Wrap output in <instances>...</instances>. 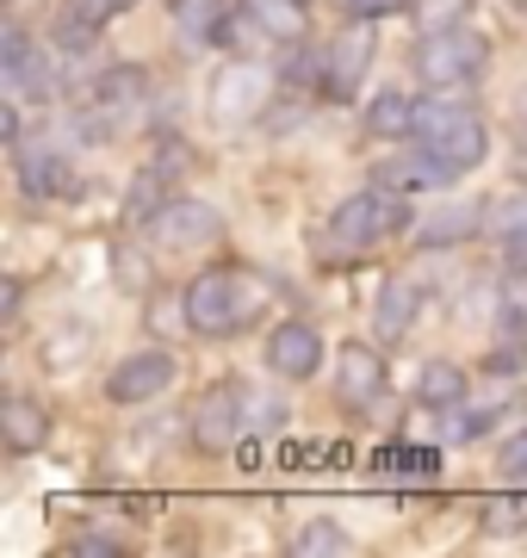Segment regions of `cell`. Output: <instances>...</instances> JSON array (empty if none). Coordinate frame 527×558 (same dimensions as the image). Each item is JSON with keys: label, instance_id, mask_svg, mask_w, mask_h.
I'll list each match as a JSON object with an SVG mask.
<instances>
[{"label": "cell", "instance_id": "obj_1", "mask_svg": "<svg viewBox=\"0 0 527 558\" xmlns=\"http://www.w3.org/2000/svg\"><path fill=\"white\" fill-rule=\"evenodd\" d=\"M416 143L434 149V156H441L446 168H459V174L490 156L485 119H478L471 106H453V100H422L416 106Z\"/></svg>", "mask_w": 527, "mask_h": 558}, {"label": "cell", "instance_id": "obj_2", "mask_svg": "<svg viewBox=\"0 0 527 558\" xmlns=\"http://www.w3.org/2000/svg\"><path fill=\"white\" fill-rule=\"evenodd\" d=\"M485 62H490V44L478 38V32H466V25L428 32V38L416 44V75H422L428 87H466V81L485 75Z\"/></svg>", "mask_w": 527, "mask_h": 558}, {"label": "cell", "instance_id": "obj_3", "mask_svg": "<svg viewBox=\"0 0 527 558\" xmlns=\"http://www.w3.org/2000/svg\"><path fill=\"white\" fill-rule=\"evenodd\" d=\"M409 205L404 193L391 199V186H372V193H354V199L335 205V218H329V230H335V242L342 248H372V242L397 236V230H409Z\"/></svg>", "mask_w": 527, "mask_h": 558}, {"label": "cell", "instance_id": "obj_4", "mask_svg": "<svg viewBox=\"0 0 527 558\" xmlns=\"http://www.w3.org/2000/svg\"><path fill=\"white\" fill-rule=\"evenodd\" d=\"M181 304L193 336H236L243 329V274H199Z\"/></svg>", "mask_w": 527, "mask_h": 558}, {"label": "cell", "instance_id": "obj_5", "mask_svg": "<svg viewBox=\"0 0 527 558\" xmlns=\"http://www.w3.org/2000/svg\"><path fill=\"white\" fill-rule=\"evenodd\" d=\"M186 428H193V440H199V453H223V447H236V435L248 428V398L243 385H205L199 403H193V416H186Z\"/></svg>", "mask_w": 527, "mask_h": 558}, {"label": "cell", "instance_id": "obj_6", "mask_svg": "<svg viewBox=\"0 0 527 558\" xmlns=\"http://www.w3.org/2000/svg\"><path fill=\"white\" fill-rule=\"evenodd\" d=\"M0 75H7L13 100H50L57 94V62H50V50H32L20 25H7V38H0Z\"/></svg>", "mask_w": 527, "mask_h": 558}, {"label": "cell", "instance_id": "obj_7", "mask_svg": "<svg viewBox=\"0 0 527 558\" xmlns=\"http://www.w3.org/2000/svg\"><path fill=\"white\" fill-rule=\"evenodd\" d=\"M149 236L174 248V255H193V248H211L223 236V218L205 199H168L156 218H149Z\"/></svg>", "mask_w": 527, "mask_h": 558}, {"label": "cell", "instance_id": "obj_8", "mask_svg": "<svg viewBox=\"0 0 527 558\" xmlns=\"http://www.w3.org/2000/svg\"><path fill=\"white\" fill-rule=\"evenodd\" d=\"M174 354L168 348H143V354H124L112 373H106V398L112 403H149V398H162L168 385H174Z\"/></svg>", "mask_w": 527, "mask_h": 558}, {"label": "cell", "instance_id": "obj_9", "mask_svg": "<svg viewBox=\"0 0 527 558\" xmlns=\"http://www.w3.org/2000/svg\"><path fill=\"white\" fill-rule=\"evenodd\" d=\"M267 106V75L255 62H230L211 87V119L218 124H248Z\"/></svg>", "mask_w": 527, "mask_h": 558}, {"label": "cell", "instance_id": "obj_10", "mask_svg": "<svg viewBox=\"0 0 527 558\" xmlns=\"http://www.w3.org/2000/svg\"><path fill=\"white\" fill-rule=\"evenodd\" d=\"M372 50H379V32H372L366 20H354L342 38H335V50H329V69H323V75H329V81H323L329 100H347V94L360 87V75H366V62H372Z\"/></svg>", "mask_w": 527, "mask_h": 558}, {"label": "cell", "instance_id": "obj_11", "mask_svg": "<svg viewBox=\"0 0 527 558\" xmlns=\"http://www.w3.org/2000/svg\"><path fill=\"white\" fill-rule=\"evenodd\" d=\"M267 366H273L280 379H310V373L323 366V336H317L310 323H280V329L267 336Z\"/></svg>", "mask_w": 527, "mask_h": 558}, {"label": "cell", "instance_id": "obj_12", "mask_svg": "<svg viewBox=\"0 0 527 558\" xmlns=\"http://www.w3.org/2000/svg\"><path fill=\"white\" fill-rule=\"evenodd\" d=\"M379 391H385V360L372 354V348H360V341H347L342 354H335V398L347 410H366Z\"/></svg>", "mask_w": 527, "mask_h": 558}, {"label": "cell", "instance_id": "obj_13", "mask_svg": "<svg viewBox=\"0 0 527 558\" xmlns=\"http://www.w3.org/2000/svg\"><path fill=\"white\" fill-rule=\"evenodd\" d=\"M0 440L13 447V453H38L50 447V410L32 398H7L0 403Z\"/></svg>", "mask_w": 527, "mask_h": 558}, {"label": "cell", "instance_id": "obj_14", "mask_svg": "<svg viewBox=\"0 0 527 558\" xmlns=\"http://www.w3.org/2000/svg\"><path fill=\"white\" fill-rule=\"evenodd\" d=\"M372 174H379V186H391V193H416V186H446V180L459 174V168H446V161L434 156V149H416V156L379 161Z\"/></svg>", "mask_w": 527, "mask_h": 558}, {"label": "cell", "instance_id": "obj_15", "mask_svg": "<svg viewBox=\"0 0 527 558\" xmlns=\"http://www.w3.org/2000/svg\"><path fill=\"white\" fill-rule=\"evenodd\" d=\"M87 354H94V323L87 317H62L44 336V373H75Z\"/></svg>", "mask_w": 527, "mask_h": 558}, {"label": "cell", "instance_id": "obj_16", "mask_svg": "<svg viewBox=\"0 0 527 558\" xmlns=\"http://www.w3.org/2000/svg\"><path fill=\"white\" fill-rule=\"evenodd\" d=\"M478 218H485V205H441L434 218L416 223V242H422V248H453V242H466V236L485 230Z\"/></svg>", "mask_w": 527, "mask_h": 558}, {"label": "cell", "instance_id": "obj_17", "mask_svg": "<svg viewBox=\"0 0 527 558\" xmlns=\"http://www.w3.org/2000/svg\"><path fill=\"white\" fill-rule=\"evenodd\" d=\"M416 304H422V292H416L409 279H385V286H379V304H372V323H379V336H385V341L409 336V323H416Z\"/></svg>", "mask_w": 527, "mask_h": 558}, {"label": "cell", "instance_id": "obj_18", "mask_svg": "<svg viewBox=\"0 0 527 558\" xmlns=\"http://www.w3.org/2000/svg\"><path fill=\"white\" fill-rule=\"evenodd\" d=\"M416 398L428 410H459L466 403V373L453 366V360H428L422 373H416Z\"/></svg>", "mask_w": 527, "mask_h": 558}, {"label": "cell", "instance_id": "obj_19", "mask_svg": "<svg viewBox=\"0 0 527 558\" xmlns=\"http://www.w3.org/2000/svg\"><path fill=\"white\" fill-rule=\"evenodd\" d=\"M174 25H181L186 44H211L223 38L230 13H223V0H174Z\"/></svg>", "mask_w": 527, "mask_h": 558}, {"label": "cell", "instance_id": "obj_20", "mask_svg": "<svg viewBox=\"0 0 527 558\" xmlns=\"http://www.w3.org/2000/svg\"><path fill=\"white\" fill-rule=\"evenodd\" d=\"M267 38H305V0H243Z\"/></svg>", "mask_w": 527, "mask_h": 558}, {"label": "cell", "instance_id": "obj_21", "mask_svg": "<svg viewBox=\"0 0 527 558\" xmlns=\"http://www.w3.org/2000/svg\"><path fill=\"white\" fill-rule=\"evenodd\" d=\"M366 131L372 137H404V131H416V100H404L397 87L379 94V100L366 106Z\"/></svg>", "mask_w": 527, "mask_h": 558}, {"label": "cell", "instance_id": "obj_22", "mask_svg": "<svg viewBox=\"0 0 527 558\" xmlns=\"http://www.w3.org/2000/svg\"><path fill=\"white\" fill-rule=\"evenodd\" d=\"M20 174H25V193H32V199H44V193H57V186H62L69 161L50 156V149H25V143H20Z\"/></svg>", "mask_w": 527, "mask_h": 558}, {"label": "cell", "instance_id": "obj_23", "mask_svg": "<svg viewBox=\"0 0 527 558\" xmlns=\"http://www.w3.org/2000/svg\"><path fill=\"white\" fill-rule=\"evenodd\" d=\"M347 546H354L347 527H342V521H329V515H317V521L298 527V558H342Z\"/></svg>", "mask_w": 527, "mask_h": 558}, {"label": "cell", "instance_id": "obj_24", "mask_svg": "<svg viewBox=\"0 0 527 558\" xmlns=\"http://www.w3.org/2000/svg\"><path fill=\"white\" fill-rule=\"evenodd\" d=\"M485 230H497V236H515V230H527V193H503V199H490L485 205Z\"/></svg>", "mask_w": 527, "mask_h": 558}, {"label": "cell", "instance_id": "obj_25", "mask_svg": "<svg viewBox=\"0 0 527 558\" xmlns=\"http://www.w3.org/2000/svg\"><path fill=\"white\" fill-rule=\"evenodd\" d=\"M409 13L422 32H446V25H459L471 13V0H409Z\"/></svg>", "mask_w": 527, "mask_h": 558}, {"label": "cell", "instance_id": "obj_26", "mask_svg": "<svg viewBox=\"0 0 527 558\" xmlns=\"http://www.w3.org/2000/svg\"><path fill=\"white\" fill-rule=\"evenodd\" d=\"M497 472H503V478H527V428L503 440V453H497Z\"/></svg>", "mask_w": 527, "mask_h": 558}, {"label": "cell", "instance_id": "obj_27", "mask_svg": "<svg viewBox=\"0 0 527 558\" xmlns=\"http://www.w3.org/2000/svg\"><path fill=\"white\" fill-rule=\"evenodd\" d=\"M69 553H75V558H112V553H119V539H112V534H75V539H69Z\"/></svg>", "mask_w": 527, "mask_h": 558}, {"label": "cell", "instance_id": "obj_28", "mask_svg": "<svg viewBox=\"0 0 527 558\" xmlns=\"http://www.w3.org/2000/svg\"><path fill=\"white\" fill-rule=\"evenodd\" d=\"M248 416H255L248 428H280V422H285V403H280V398H248Z\"/></svg>", "mask_w": 527, "mask_h": 558}, {"label": "cell", "instance_id": "obj_29", "mask_svg": "<svg viewBox=\"0 0 527 558\" xmlns=\"http://www.w3.org/2000/svg\"><path fill=\"white\" fill-rule=\"evenodd\" d=\"M119 7H124V0H69V13H82L87 25H106Z\"/></svg>", "mask_w": 527, "mask_h": 558}, {"label": "cell", "instance_id": "obj_30", "mask_svg": "<svg viewBox=\"0 0 527 558\" xmlns=\"http://www.w3.org/2000/svg\"><path fill=\"white\" fill-rule=\"evenodd\" d=\"M385 465H404V478H428L434 472V453H385Z\"/></svg>", "mask_w": 527, "mask_h": 558}, {"label": "cell", "instance_id": "obj_31", "mask_svg": "<svg viewBox=\"0 0 527 558\" xmlns=\"http://www.w3.org/2000/svg\"><path fill=\"white\" fill-rule=\"evenodd\" d=\"M391 7H404V0H342L347 20H379V13H391Z\"/></svg>", "mask_w": 527, "mask_h": 558}, {"label": "cell", "instance_id": "obj_32", "mask_svg": "<svg viewBox=\"0 0 527 558\" xmlns=\"http://www.w3.org/2000/svg\"><path fill=\"white\" fill-rule=\"evenodd\" d=\"M112 260H119V279H124V286H131V292H137L143 279H149V274H143V255H131V248H119V255H112Z\"/></svg>", "mask_w": 527, "mask_h": 558}, {"label": "cell", "instance_id": "obj_33", "mask_svg": "<svg viewBox=\"0 0 527 558\" xmlns=\"http://www.w3.org/2000/svg\"><path fill=\"white\" fill-rule=\"evenodd\" d=\"M485 527L508 534V527H515V502H490V509H485Z\"/></svg>", "mask_w": 527, "mask_h": 558}, {"label": "cell", "instance_id": "obj_34", "mask_svg": "<svg viewBox=\"0 0 527 558\" xmlns=\"http://www.w3.org/2000/svg\"><path fill=\"white\" fill-rule=\"evenodd\" d=\"M20 317V279H7V292H0V323Z\"/></svg>", "mask_w": 527, "mask_h": 558}, {"label": "cell", "instance_id": "obj_35", "mask_svg": "<svg viewBox=\"0 0 527 558\" xmlns=\"http://www.w3.org/2000/svg\"><path fill=\"white\" fill-rule=\"evenodd\" d=\"M508 267H522V274H527V230H515V236H508Z\"/></svg>", "mask_w": 527, "mask_h": 558}, {"label": "cell", "instance_id": "obj_36", "mask_svg": "<svg viewBox=\"0 0 527 558\" xmlns=\"http://www.w3.org/2000/svg\"><path fill=\"white\" fill-rule=\"evenodd\" d=\"M515 124H522V131H527V87H522V94H515Z\"/></svg>", "mask_w": 527, "mask_h": 558}, {"label": "cell", "instance_id": "obj_37", "mask_svg": "<svg viewBox=\"0 0 527 558\" xmlns=\"http://www.w3.org/2000/svg\"><path fill=\"white\" fill-rule=\"evenodd\" d=\"M124 7H131V0H124Z\"/></svg>", "mask_w": 527, "mask_h": 558}]
</instances>
